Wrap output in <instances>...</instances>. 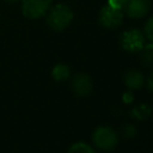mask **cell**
Masks as SVG:
<instances>
[{"label": "cell", "instance_id": "e0dca14e", "mask_svg": "<svg viewBox=\"0 0 153 153\" xmlns=\"http://www.w3.org/2000/svg\"><path fill=\"white\" fill-rule=\"evenodd\" d=\"M147 86L151 91H153V72H151V74L147 78Z\"/></svg>", "mask_w": 153, "mask_h": 153}, {"label": "cell", "instance_id": "8992f818", "mask_svg": "<svg viewBox=\"0 0 153 153\" xmlns=\"http://www.w3.org/2000/svg\"><path fill=\"white\" fill-rule=\"evenodd\" d=\"M71 88L73 93L78 97H87L93 88L92 79L86 73H78L73 76L71 82Z\"/></svg>", "mask_w": 153, "mask_h": 153}, {"label": "cell", "instance_id": "7a4b0ae2", "mask_svg": "<svg viewBox=\"0 0 153 153\" xmlns=\"http://www.w3.org/2000/svg\"><path fill=\"white\" fill-rule=\"evenodd\" d=\"M93 145L102 151H111L118 143V136L116 131L106 126L98 127L92 134Z\"/></svg>", "mask_w": 153, "mask_h": 153}, {"label": "cell", "instance_id": "2e32d148", "mask_svg": "<svg viewBox=\"0 0 153 153\" xmlns=\"http://www.w3.org/2000/svg\"><path fill=\"white\" fill-rule=\"evenodd\" d=\"M122 100L126 103V104H130L133 100H134V96H133V92L130 90H128L127 92L123 93V97H122Z\"/></svg>", "mask_w": 153, "mask_h": 153}, {"label": "cell", "instance_id": "30bf717a", "mask_svg": "<svg viewBox=\"0 0 153 153\" xmlns=\"http://www.w3.org/2000/svg\"><path fill=\"white\" fill-rule=\"evenodd\" d=\"M140 53V62L141 65L146 66V67H152L153 66V43H148L145 44Z\"/></svg>", "mask_w": 153, "mask_h": 153}, {"label": "cell", "instance_id": "52a82bcc", "mask_svg": "<svg viewBox=\"0 0 153 153\" xmlns=\"http://www.w3.org/2000/svg\"><path fill=\"white\" fill-rule=\"evenodd\" d=\"M151 10V0H124L123 12L130 18L139 19L145 17Z\"/></svg>", "mask_w": 153, "mask_h": 153}, {"label": "cell", "instance_id": "5bb4252c", "mask_svg": "<svg viewBox=\"0 0 153 153\" xmlns=\"http://www.w3.org/2000/svg\"><path fill=\"white\" fill-rule=\"evenodd\" d=\"M122 133H123V136H124L126 139H130V137L135 136V134H136V128H135L133 124L127 123V124L122 128Z\"/></svg>", "mask_w": 153, "mask_h": 153}, {"label": "cell", "instance_id": "ac0fdd59", "mask_svg": "<svg viewBox=\"0 0 153 153\" xmlns=\"http://www.w3.org/2000/svg\"><path fill=\"white\" fill-rule=\"evenodd\" d=\"M6 1H8V2H16V1H18V0H6Z\"/></svg>", "mask_w": 153, "mask_h": 153}, {"label": "cell", "instance_id": "9a60e30c", "mask_svg": "<svg viewBox=\"0 0 153 153\" xmlns=\"http://www.w3.org/2000/svg\"><path fill=\"white\" fill-rule=\"evenodd\" d=\"M108 5H110L111 7L118 8L123 11V6H124V0H108Z\"/></svg>", "mask_w": 153, "mask_h": 153}, {"label": "cell", "instance_id": "9c48e42d", "mask_svg": "<svg viewBox=\"0 0 153 153\" xmlns=\"http://www.w3.org/2000/svg\"><path fill=\"white\" fill-rule=\"evenodd\" d=\"M71 75V71H69V67L65 63H57L54 66L53 71H51V76L54 80L56 81H66Z\"/></svg>", "mask_w": 153, "mask_h": 153}, {"label": "cell", "instance_id": "6da1fadb", "mask_svg": "<svg viewBox=\"0 0 153 153\" xmlns=\"http://www.w3.org/2000/svg\"><path fill=\"white\" fill-rule=\"evenodd\" d=\"M73 20V11L63 4L54 5L48 10L47 23L55 31L65 30Z\"/></svg>", "mask_w": 153, "mask_h": 153}, {"label": "cell", "instance_id": "4fadbf2b", "mask_svg": "<svg viewBox=\"0 0 153 153\" xmlns=\"http://www.w3.org/2000/svg\"><path fill=\"white\" fill-rule=\"evenodd\" d=\"M143 33L146 36V38L153 43V17H151L146 24H145V29H143Z\"/></svg>", "mask_w": 153, "mask_h": 153}, {"label": "cell", "instance_id": "5b68a950", "mask_svg": "<svg viewBox=\"0 0 153 153\" xmlns=\"http://www.w3.org/2000/svg\"><path fill=\"white\" fill-rule=\"evenodd\" d=\"M51 6V0H23L22 12L29 19H38L47 14Z\"/></svg>", "mask_w": 153, "mask_h": 153}, {"label": "cell", "instance_id": "277c9868", "mask_svg": "<svg viewBox=\"0 0 153 153\" xmlns=\"http://www.w3.org/2000/svg\"><path fill=\"white\" fill-rule=\"evenodd\" d=\"M124 12L122 10L111 7L110 5H105L99 11V24L105 29H116L123 22Z\"/></svg>", "mask_w": 153, "mask_h": 153}, {"label": "cell", "instance_id": "3957f363", "mask_svg": "<svg viewBox=\"0 0 153 153\" xmlns=\"http://www.w3.org/2000/svg\"><path fill=\"white\" fill-rule=\"evenodd\" d=\"M120 45L128 53H139L145 45V35L137 29H129L121 33Z\"/></svg>", "mask_w": 153, "mask_h": 153}, {"label": "cell", "instance_id": "7c38bea8", "mask_svg": "<svg viewBox=\"0 0 153 153\" xmlns=\"http://www.w3.org/2000/svg\"><path fill=\"white\" fill-rule=\"evenodd\" d=\"M67 153H96V152L93 151V148H92L90 145L79 141V142L73 143V145L68 148Z\"/></svg>", "mask_w": 153, "mask_h": 153}, {"label": "cell", "instance_id": "ba28073f", "mask_svg": "<svg viewBox=\"0 0 153 153\" xmlns=\"http://www.w3.org/2000/svg\"><path fill=\"white\" fill-rule=\"evenodd\" d=\"M123 81L128 90L135 91V90H139L142 87L143 75L141 72H139L136 69H130V71H127L126 74L123 75Z\"/></svg>", "mask_w": 153, "mask_h": 153}, {"label": "cell", "instance_id": "8fae6325", "mask_svg": "<svg viewBox=\"0 0 153 153\" xmlns=\"http://www.w3.org/2000/svg\"><path fill=\"white\" fill-rule=\"evenodd\" d=\"M131 115H133V117H135V118L139 120V121L147 120V118L152 115V108H151L148 104H140V105H136L135 108H133Z\"/></svg>", "mask_w": 153, "mask_h": 153}]
</instances>
